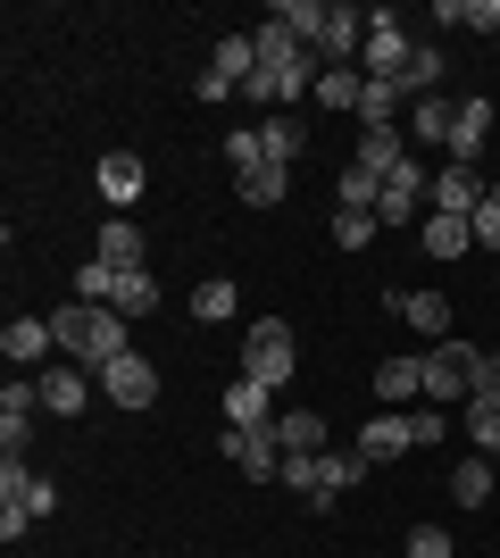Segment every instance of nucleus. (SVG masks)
<instances>
[{
    "label": "nucleus",
    "instance_id": "de8ad7c7",
    "mask_svg": "<svg viewBox=\"0 0 500 558\" xmlns=\"http://www.w3.org/2000/svg\"><path fill=\"white\" fill-rule=\"evenodd\" d=\"M492 50H500V34H492Z\"/></svg>",
    "mask_w": 500,
    "mask_h": 558
},
{
    "label": "nucleus",
    "instance_id": "cd10ccee",
    "mask_svg": "<svg viewBox=\"0 0 500 558\" xmlns=\"http://www.w3.org/2000/svg\"><path fill=\"white\" fill-rule=\"evenodd\" d=\"M358 93H367V75H358V68H326V75H317V109H342V117H358Z\"/></svg>",
    "mask_w": 500,
    "mask_h": 558
},
{
    "label": "nucleus",
    "instance_id": "c03bdc74",
    "mask_svg": "<svg viewBox=\"0 0 500 558\" xmlns=\"http://www.w3.org/2000/svg\"><path fill=\"white\" fill-rule=\"evenodd\" d=\"M408 558H451V534H442V525H417V534H408Z\"/></svg>",
    "mask_w": 500,
    "mask_h": 558
},
{
    "label": "nucleus",
    "instance_id": "6e6552de",
    "mask_svg": "<svg viewBox=\"0 0 500 558\" xmlns=\"http://www.w3.org/2000/svg\"><path fill=\"white\" fill-rule=\"evenodd\" d=\"M100 392H109V409H150V400H159V367L125 350V359H109V367H100Z\"/></svg>",
    "mask_w": 500,
    "mask_h": 558
},
{
    "label": "nucleus",
    "instance_id": "f704fd0d",
    "mask_svg": "<svg viewBox=\"0 0 500 558\" xmlns=\"http://www.w3.org/2000/svg\"><path fill=\"white\" fill-rule=\"evenodd\" d=\"M75 301L109 308V301H118V267H109V258H84V267H75Z\"/></svg>",
    "mask_w": 500,
    "mask_h": 558
},
{
    "label": "nucleus",
    "instance_id": "f8f14e48",
    "mask_svg": "<svg viewBox=\"0 0 500 558\" xmlns=\"http://www.w3.org/2000/svg\"><path fill=\"white\" fill-rule=\"evenodd\" d=\"M467 342H434L426 350V400H467Z\"/></svg>",
    "mask_w": 500,
    "mask_h": 558
},
{
    "label": "nucleus",
    "instance_id": "7ed1b4c3",
    "mask_svg": "<svg viewBox=\"0 0 500 558\" xmlns=\"http://www.w3.org/2000/svg\"><path fill=\"white\" fill-rule=\"evenodd\" d=\"M408 68H417V34H408L392 9H367V50H358V75H376V84H401V93H408Z\"/></svg>",
    "mask_w": 500,
    "mask_h": 558
},
{
    "label": "nucleus",
    "instance_id": "49530a36",
    "mask_svg": "<svg viewBox=\"0 0 500 558\" xmlns=\"http://www.w3.org/2000/svg\"><path fill=\"white\" fill-rule=\"evenodd\" d=\"M467 25H492L500 34V0H467Z\"/></svg>",
    "mask_w": 500,
    "mask_h": 558
},
{
    "label": "nucleus",
    "instance_id": "ddd939ff",
    "mask_svg": "<svg viewBox=\"0 0 500 558\" xmlns=\"http://www.w3.org/2000/svg\"><path fill=\"white\" fill-rule=\"evenodd\" d=\"M50 350H59L50 317H9V326H0V359H17V367H42Z\"/></svg>",
    "mask_w": 500,
    "mask_h": 558
},
{
    "label": "nucleus",
    "instance_id": "bb28decb",
    "mask_svg": "<svg viewBox=\"0 0 500 558\" xmlns=\"http://www.w3.org/2000/svg\"><path fill=\"white\" fill-rule=\"evenodd\" d=\"M492 459H484V450H476V459H459L451 466V500H459V509H484V500H492Z\"/></svg>",
    "mask_w": 500,
    "mask_h": 558
},
{
    "label": "nucleus",
    "instance_id": "c9c22d12",
    "mask_svg": "<svg viewBox=\"0 0 500 558\" xmlns=\"http://www.w3.org/2000/svg\"><path fill=\"white\" fill-rule=\"evenodd\" d=\"M34 417H42V392H34L25 375H9V384H0V425H34Z\"/></svg>",
    "mask_w": 500,
    "mask_h": 558
},
{
    "label": "nucleus",
    "instance_id": "393cba45",
    "mask_svg": "<svg viewBox=\"0 0 500 558\" xmlns=\"http://www.w3.org/2000/svg\"><path fill=\"white\" fill-rule=\"evenodd\" d=\"M426 392V359H383L376 367V400L383 409H401V400H417Z\"/></svg>",
    "mask_w": 500,
    "mask_h": 558
},
{
    "label": "nucleus",
    "instance_id": "5701e85b",
    "mask_svg": "<svg viewBox=\"0 0 500 558\" xmlns=\"http://www.w3.org/2000/svg\"><path fill=\"white\" fill-rule=\"evenodd\" d=\"M259 150H267V159H276V167H292V159H301V150H309V125H301V117H292V109H276V117H267V125H259Z\"/></svg>",
    "mask_w": 500,
    "mask_h": 558
},
{
    "label": "nucleus",
    "instance_id": "c85d7f7f",
    "mask_svg": "<svg viewBox=\"0 0 500 558\" xmlns=\"http://www.w3.org/2000/svg\"><path fill=\"white\" fill-rule=\"evenodd\" d=\"M326 9H333V0H284V9H276V25H284L301 50H317V34H326Z\"/></svg>",
    "mask_w": 500,
    "mask_h": 558
},
{
    "label": "nucleus",
    "instance_id": "37998d69",
    "mask_svg": "<svg viewBox=\"0 0 500 558\" xmlns=\"http://www.w3.org/2000/svg\"><path fill=\"white\" fill-rule=\"evenodd\" d=\"M467 226H476V251H500V201L492 192H484V209L467 217Z\"/></svg>",
    "mask_w": 500,
    "mask_h": 558
},
{
    "label": "nucleus",
    "instance_id": "f3484780",
    "mask_svg": "<svg viewBox=\"0 0 500 558\" xmlns=\"http://www.w3.org/2000/svg\"><path fill=\"white\" fill-rule=\"evenodd\" d=\"M484 134H492V100H459V125H451V159H459V167H484Z\"/></svg>",
    "mask_w": 500,
    "mask_h": 558
},
{
    "label": "nucleus",
    "instance_id": "dca6fc26",
    "mask_svg": "<svg viewBox=\"0 0 500 558\" xmlns=\"http://www.w3.org/2000/svg\"><path fill=\"white\" fill-rule=\"evenodd\" d=\"M401 159H408V134H401V125H358L351 167H367V175H392Z\"/></svg>",
    "mask_w": 500,
    "mask_h": 558
},
{
    "label": "nucleus",
    "instance_id": "9b49d317",
    "mask_svg": "<svg viewBox=\"0 0 500 558\" xmlns=\"http://www.w3.org/2000/svg\"><path fill=\"white\" fill-rule=\"evenodd\" d=\"M93 184H100V201H109V209H134V201H143V184H150V175H143V159H134V150H109V159H100L93 167Z\"/></svg>",
    "mask_w": 500,
    "mask_h": 558
},
{
    "label": "nucleus",
    "instance_id": "58836bf2",
    "mask_svg": "<svg viewBox=\"0 0 500 558\" xmlns=\"http://www.w3.org/2000/svg\"><path fill=\"white\" fill-rule=\"evenodd\" d=\"M467 400H500V350L492 359H484V350L467 359Z\"/></svg>",
    "mask_w": 500,
    "mask_h": 558
},
{
    "label": "nucleus",
    "instance_id": "e433bc0d",
    "mask_svg": "<svg viewBox=\"0 0 500 558\" xmlns=\"http://www.w3.org/2000/svg\"><path fill=\"white\" fill-rule=\"evenodd\" d=\"M376 201H383V175H367V167H342V209H367V217H376Z\"/></svg>",
    "mask_w": 500,
    "mask_h": 558
},
{
    "label": "nucleus",
    "instance_id": "39448f33",
    "mask_svg": "<svg viewBox=\"0 0 500 558\" xmlns=\"http://www.w3.org/2000/svg\"><path fill=\"white\" fill-rule=\"evenodd\" d=\"M217 450H225V466H234V475H251V484H276V475H284V450H276V434H267V425H225V434H217Z\"/></svg>",
    "mask_w": 500,
    "mask_h": 558
},
{
    "label": "nucleus",
    "instance_id": "4c0bfd02",
    "mask_svg": "<svg viewBox=\"0 0 500 558\" xmlns=\"http://www.w3.org/2000/svg\"><path fill=\"white\" fill-rule=\"evenodd\" d=\"M376 217H367V209H333V242H342V251H367V242H376Z\"/></svg>",
    "mask_w": 500,
    "mask_h": 558
},
{
    "label": "nucleus",
    "instance_id": "a878e982",
    "mask_svg": "<svg viewBox=\"0 0 500 558\" xmlns=\"http://www.w3.org/2000/svg\"><path fill=\"white\" fill-rule=\"evenodd\" d=\"M217 75H225V84H251V75H259V34H225V43H217V59H209Z\"/></svg>",
    "mask_w": 500,
    "mask_h": 558
},
{
    "label": "nucleus",
    "instance_id": "6ab92c4d",
    "mask_svg": "<svg viewBox=\"0 0 500 558\" xmlns=\"http://www.w3.org/2000/svg\"><path fill=\"white\" fill-rule=\"evenodd\" d=\"M417 242H426V258H467V251H476V226H467V217H442V209H426Z\"/></svg>",
    "mask_w": 500,
    "mask_h": 558
},
{
    "label": "nucleus",
    "instance_id": "72a5a7b5",
    "mask_svg": "<svg viewBox=\"0 0 500 558\" xmlns=\"http://www.w3.org/2000/svg\"><path fill=\"white\" fill-rule=\"evenodd\" d=\"M234 308H242V292H234V283H225V276H209V283H200V292H192V317H200V326H225Z\"/></svg>",
    "mask_w": 500,
    "mask_h": 558
},
{
    "label": "nucleus",
    "instance_id": "2eb2a0df",
    "mask_svg": "<svg viewBox=\"0 0 500 558\" xmlns=\"http://www.w3.org/2000/svg\"><path fill=\"white\" fill-rule=\"evenodd\" d=\"M0 500H17V509L42 525V517L59 509V484H50V475H34V466H0Z\"/></svg>",
    "mask_w": 500,
    "mask_h": 558
},
{
    "label": "nucleus",
    "instance_id": "4be33fe9",
    "mask_svg": "<svg viewBox=\"0 0 500 558\" xmlns=\"http://www.w3.org/2000/svg\"><path fill=\"white\" fill-rule=\"evenodd\" d=\"M225 425H276V392L251 384V375H234L225 384Z\"/></svg>",
    "mask_w": 500,
    "mask_h": 558
},
{
    "label": "nucleus",
    "instance_id": "423d86ee",
    "mask_svg": "<svg viewBox=\"0 0 500 558\" xmlns=\"http://www.w3.org/2000/svg\"><path fill=\"white\" fill-rule=\"evenodd\" d=\"M417 209H434V175L417 167V150H408L392 175H383V201H376V226H408Z\"/></svg>",
    "mask_w": 500,
    "mask_h": 558
},
{
    "label": "nucleus",
    "instance_id": "20e7f679",
    "mask_svg": "<svg viewBox=\"0 0 500 558\" xmlns=\"http://www.w3.org/2000/svg\"><path fill=\"white\" fill-rule=\"evenodd\" d=\"M292 350H301V342H292L284 317H251V326H242V375H251V384H267V392H284L292 367H301Z\"/></svg>",
    "mask_w": 500,
    "mask_h": 558
},
{
    "label": "nucleus",
    "instance_id": "a19ab883",
    "mask_svg": "<svg viewBox=\"0 0 500 558\" xmlns=\"http://www.w3.org/2000/svg\"><path fill=\"white\" fill-rule=\"evenodd\" d=\"M225 159H234V175H251V167L267 159V150H259V125H242V134H225Z\"/></svg>",
    "mask_w": 500,
    "mask_h": 558
},
{
    "label": "nucleus",
    "instance_id": "aec40b11",
    "mask_svg": "<svg viewBox=\"0 0 500 558\" xmlns=\"http://www.w3.org/2000/svg\"><path fill=\"white\" fill-rule=\"evenodd\" d=\"M392 308H401L426 342H451V301H442V292H392Z\"/></svg>",
    "mask_w": 500,
    "mask_h": 558
},
{
    "label": "nucleus",
    "instance_id": "473e14b6",
    "mask_svg": "<svg viewBox=\"0 0 500 558\" xmlns=\"http://www.w3.org/2000/svg\"><path fill=\"white\" fill-rule=\"evenodd\" d=\"M459 434L492 459V450H500V400H467V409H459Z\"/></svg>",
    "mask_w": 500,
    "mask_h": 558
},
{
    "label": "nucleus",
    "instance_id": "412c9836",
    "mask_svg": "<svg viewBox=\"0 0 500 558\" xmlns=\"http://www.w3.org/2000/svg\"><path fill=\"white\" fill-rule=\"evenodd\" d=\"M451 125H459V100H442V93L408 100V134H417V142H434V150H451Z\"/></svg>",
    "mask_w": 500,
    "mask_h": 558
},
{
    "label": "nucleus",
    "instance_id": "f257e3e1",
    "mask_svg": "<svg viewBox=\"0 0 500 558\" xmlns=\"http://www.w3.org/2000/svg\"><path fill=\"white\" fill-rule=\"evenodd\" d=\"M317 75H326V68H317V50H301L284 25L267 17L259 25V75L242 84V100H267V117H276V109H292V100H309Z\"/></svg>",
    "mask_w": 500,
    "mask_h": 558
},
{
    "label": "nucleus",
    "instance_id": "1a4fd4ad",
    "mask_svg": "<svg viewBox=\"0 0 500 558\" xmlns=\"http://www.w3.org/2000/svg\"><path fill=\"white\" fill-rule=\"evenodd\" d=\"M484 192H492V184H484V167H459V159L434 167V209H442V217H476Z\"/></svg>",
    "mask_w": 500,
    "mask_h": 558
},
{
    "label": "nucleus",
    "instance_id": "f03ea898",
    "mask_svg": "<svg viewBox=\"0 0 500 558\" xmlns=\"http://www.w3.org/2000/svg\"><path fill=\"white\" fill-rule=\"evenodd\" d=\"M50 333H59V359H84V367H109V359H125V317L118 308H93V301H68L59 317H50Z\"/></svg>",
    "mask_w": 500,
    "mask_h": 558
},
{
    "label": "nucleus",
    "instance_id": "ea45409f",
    "mask_svg": "<svg viewBox=\"0 0 500 558\" xmlns=\"http://www.w3.org/2000/svg\"><path fill=\"white\" fill-rule=\"evenodd\" d=\"M434 84H442V50H434V43H417V68H408V93L426 100Z\"/></svg>",
    "mask_w": 500,
    "mask_h": 558
},
{
    "label": "nucleus",
    "instance_id": "79ce46f5",
    "mask_svg": "<svg viewBox=\"0 0 500 558\" xmlns=\"http://www.w3.org/2000/svg\"><path fill=\"white\" fill-rule=\"evenodd\" d=\"M317 459H326V450H317ZM317 459H284V475H276V484H284V492H309V500H317Z\"/></svg>",
    "mask_w": 500,
    "mask_h": 558
},
{
    "label": "nucleus",
    "instance_id": "9d476101",
    "mask_svg": "<svg viewBox=\"0 0 500 558\" xmlns=\"http://www.w3.org/2000/svg\"><path fill=\"white\" fill-rule=\"evenodd\" d=\"M401 450H417V417H408V409H383V417L358 425V459H367V466L401 459Z\"/></svg>",
    "mask_w": 500,
    "mask_h": 558
},
{
    "label": "nucleus",
    "instance_id": "0eeeda50",
    "mask_svg": "<svg viewBox=\"0 0 500 558\" xmlns=\"http://www.w3.org/2000/svg\"><path fill=\"white\" fill-rule=\"evenodd\" d=\"M34 392H42V417H84V400H93V367L50 359V367L34 375Z\"/></svg>",
    "mask_w": 500,
    "mask_h": 558
},
{
    "label": "nucleus",
    "instance_id": "a211bd4d",
    "mask_svg": "<svg viewBox=\"0 0 500 558\" xmlns=\"http://www.w3.org/2000/svg\"><path fill=\"white\" fill-rule=\"evenodd\" d=\"M93 258H109V267H150V251H143V226H134V217H109V226H100V242H93Z\"/></svg>",
    "mask_w": 500,
    "mask_h": 558
},
{
    "label": "nucleus",
    "instance_id": "c756f323",
    "mask_svg": "<svg viewBox=\"0 0 500 558\" xmlns=\"http://www.w3.org/2000/svg\"><path fill=\"white\" fill-rule=\"evenodd\" d=\"M417 93H401V84H376V75H367V93H358V125H401V109Z\"/></svg>",
    "mask_w": 500,
    "mask_h": 558
},
{
    "label": "nucleus",
    "instance_id": "2f4dec72",
    "mask_svg": "<svg viewBox=\"0 0 500 558\" xmlns=\"http://www.w3.org/2000/svg\"><path fill=\"white\" fill-rule=\"evenodd\" d=\"M125 317V326H134V317H150V308H159V283H150V267H125L118 276V301H109Z\"/></svg>",
    "mask_w": 500,
    "mask_h": 558
},
{
    "label": "nucleus",
    "instance_id": "7c9ffc66",
    "mask_svg": "<svg viewBox=\"0 0 500 558\" xmlns=\"http://www.w3.org/2000/svg\"><path fill=\"white\" fill-rule=\"evenodd\" d=\"M358 475H367V459H358V450H326V459H317V509H326L333 492H351Z\"/></svg>",
    "mask_w": 500,
    "mask_h": 558
},
{
    "label": "nucleus",
    "instance_id": "b1692460",
    "mask_svg": "<svg viewBox=\"0 0 500 558\" xmlns=\"http://www.w3.org/2000/svg\"><path fill=\"white\" fill-rule=\"evenodd\" d=\"M234 192L251 201V209H284V192H292V167H276V159H259L251 175H234Z\"/></svg>",
    "mask_w": 500,
    "mask_h": 558
},
{
    "label": "nucleus",
    "instance_id": "4468645a",
    "mask_svg": "<svg viewBox=\"0 0 500 558\" xmlns=\"http://www.w3.org/2000/svg\"><path fill=\"white\" fill-rule=\"evenodd\" d=\"M267 434H276V450H284V459H317V450H326V417H317V409H276V425H267Z\"/></svg>",
    "mask_w": 500,
    "mask_h": 558
},
{
    "label": "nucleus",
    "instance_id": "a18cd8bd",
    "mask_svg": "<svg viewBox=\"0 0 500 558\" xmlns=\"http://www.w3.org/2000/svg\"><path fill=\"white\" fill-rule=\"evenodd\" d=\"M442 434H451V417H442V409H417V450H434Z\"/></svg>",
    "mask_w": 500,
    "mask_h": 558
}]
</instances>
